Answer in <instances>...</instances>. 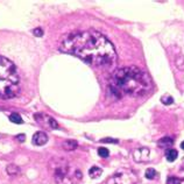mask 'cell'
I'll return each instance as SVG.
<instances>
[{"label":"cell","instance_id":"6da1fadb","mask_svg":"<svg viewBox=\"0 0 184 184\" xmlns=\"http://www.w3.org/2000/svg\"><path fill=\"white\" fill-rule=\"evenodd\" d=\"M60 49L98 68H110L117 61L113 44L96 31L68 34L62 38Z\"/></svg>","mask_w":184,"mask_h":184},{"label":"cell","instance_id":"7a4b0ae2","mask_svg":"<svg viewBox=\"0 0 184 184\" xmlns=\"http://www.w3.org/2000/svg\"><path fill=\"white\" fill-rule=\"evenodd\" d=\"M152 86L153 83L149 75L133 65L115 70L110 80V92L117 99L123 96H145L150 91Z\"/></svg>","mask_w":184,"mask_h":184},{"label":"cell","instance_id":"3957f363","mask_svg":"<svg viewBox=\"0 0 184 184\" xmlns=\"http://www.w3.org/2000/svg\"><path fill=\"white\" fill-rule=\"evenodd\" d=\"M20 90V78L14 63L0 56V96L12 98Z\"/></svg>","mask_w":184,"mask_h":184},{"label":"cell","instance_id":"277c9868","mask_svg":"<svg viewBox=\"0 0 184 184\" xmlns=\"http://www.w3.org/2000/svg\"><path fill=\"white\" fill-rule=\"evenodd\" d=\"M49 169L54 176L55 181L58 184H74L72 178L76 177L71 175L70 164L62 159H53L49 162Z\"/></svg>","mask_w":184,"mask_h":184},{"label":"cell","instance_id":"5b68a950","mask_svg":"<svg viewBox=\"0 0 184 184\" xmlns=\"http://www.w3.org/2000/svg\"><path fill=\"white\" fill-rule=\"evenodd\" d=\"M138 175L132 169H120L107 179V184H136Z\"/></svg>","mask_w":184,"mask_h":184},{"label":"cell","instance_id":"8992f818","mask_svg":"<svg viewBox=\"0 0 184 184\" xmlns=\"http://www.w3.org/2000/svg\"><path fill=\"white\" fill-rule=\"evenodd\" d=\"M149 153L150 150L146 148V147H141V148H138L134 150V160L136 162H147L149 160Z\"/></svg>","mask_w":184,"mask_h":184},{"label":"cell","instance_id":"52a82bcc","mask_svg":"<svg viewBox=\"0 0 184 184\" xmlns=\"http://www.w3.org/2000/svg\"><path fill=\"white\" fill-rule=\"evenodd\" d=\"M31 142H33V145H36V146H43L48 142V135L44 132H36L33 135Z\"/></svg>","mask_w":184,"mask_h":184},{"label":"cell","instance_id":"ba28073f","mask_svg":"<svg viewBox=\"0 0 184 184\" xmlns=\"http://www.w3.org/2000/svg\"><path fill=\"white\" fill-rule=\"evenodd\" d=\"M77 146H78V143L75 140H65L63 142V148L65 150H74V149L77 148Z\"/></svg>","mask_w":184,"mask_h":184},{"label":"cell","instance_id":"9c48e42d","mask_svg":"<svg viewBox=\"0 0 184 184\" xmlns=\"http://www.w3.org/2000/svg\"><path fill=\"white\" fill-rule=\"evenodd\" d=\"M177 156H178V153L176 149H169L166 153V157L169 162H174L177 159Z\"/></svg>","mask_w":184,"mask_h":184},{"label":"cell","instance_id":"30bf717a","mask_svg":"<svg viewBox=\"0 0 184 184\" xmlns=\"http://www.w3.org/2000/svg\"><path fill=\"white\" fill-rule=\"evenodd\" d=\"M101 172H103V170H101L99 167H96V166H93V167L90 168V170H89V175L91 176V178L99 177L100 175H101Z\"/></svg>","mask_w":184,"mask_h":184},{"label":"cell","instance_id":"8fae6325","mask_svg":"<svg viewBox=\"0 0 184 184\" xmlns=\"http://www.w3.org/2000/svg\"><path fill=\"white\" fill-rule=\"evenodd\" d=\"M174 143L172 139L171 138H162L160 141H159V145L161 147H171Z\"/></svg>","mask_w":184,"mask_h":184},{"label":"cell","instance_id":"7c38bea8","mask_svg":"<svg viewBox=\"0 0 184 184\" xmlns=\"http://www.w3.org/2000/svg\"><path fill=\"white\" fill-rule=\"evenodd\" d=\"M9 120L14 123H23L21 115L18 114V113H12V114L9 115Z\"/></svg>","mask_w":184,"mask_h":184},{"label":"cell","instance_id":"4fadbf2b","mask_svg":"<svg viewBox=\"0 0 184 184\" xmlns=\"http://www.w3.org/2000/svg\"><path fill=\"white\" fill-rule=\"evenodd\" d=\"M161 101L162 104H164V105H171L174 103V98L170 94H163L161 97Z\"/></svg>","mask_w":184,"mask_h":184},{"label":"cell","instance_id":"5bb4252c","mask_svg":"<svg viewBox=\"0 0 184 184\" xmlns=\"http://www.w3.org/2000/svg\"><path fill=\"white\" fill-rule=\"evenodd\" d=\"M6 170H7V172L9 174V175H18V174L20 172V169H19V167H16V166H14V164L8 166Z\"/></svg>","mask_w":184,"mask_h":184},{"label":"cell","instance_id":"9a60e30c","mask_svg":"<svg viewBox=\"0 0 184 184\" xmlns=\"http://www.w3.org/2000/svg\"><path fill=\"white\" fill-rule=\"evenodd\" d=\"M157 175V172H156V170L153 168H148L146 170V177L148 179H154L155 177Z\"/></svg>","mask_w":184,"mask_h":184},{"label":"cell","instance_id":"2e32d148","mask_svg":"<svg viewBox=\"0 0 184 184\" xmlns=\"http://www.w3.org/2000/svg\"><path fill=\"white\" fill-rule=\"evenodd\" d=\"M98 155L103 159H106L108 155H110V152H108L107 148H104V147H100L98 149Z\"/></svg>","mask_w":184,"mask_h":184},{"label":"cell","instance_id":"e0dca14e","mask_svg":"<svg viewBox=\"0 0 184 184\" xmlns=\"http://www.w3.org/2000/svg\"><path fill=\"white\" fill-rule=\"evenodd\" d=\"M47 123H48V126H50L51 128H57V127H58V125L55 121V119H53L51 117H48V115H47Z\"/></svg>","mask_w":184,"mask_h":184},{"label":"cell","instance_id":"ac0fdd59","mask_svg":"<svg viewBox=\"0 0 184 184\" xmlns=\"http://www.w3.org/2000/svg\"><path fill=\"white\" fill-rule=\"evenodd\" d=\"M183 179H179V178H176V177H169L167 179V184H181Z\"/></svg>","mask_w":184,"mask_h":184},{"label":"cell","instance_id":"d6986e66","mask_svg":"<svg viewBox=\"0 0 184 184\" xmlns=\"http://www.w3.org/2000/svg\"><path fill=\"white\" fill-rule=\"evenodd\" d=\"M33 33H34L35 36H42V35H43V31H42L41 28H35V29L33 31Z\"/></svg>","mask_w":184,"mask_h":184},{"label":"cell","instance_id":"ffe728a7","mask_svg":"<svg viewBox=\"0 0 184 184\" xmlns=\"http://www.w3.org/2000/svg\"><path fill=\"white\" fill-rule=\"evenodd\" d=\"M101 142H112V143H118V140L115 139H103Z\"/></svg>","mask_w":184,"mask_h":184},{"label":"cell","instance_id":"44dd1931","mask_svg":"<svg viewBox=\"0 0 184 184\" xmlns=\"http://www.w3.org/2000/svg\"><path fill=\"white\" fill-rule=\"evenodd\" d=\"M16 139H18L19 141L23 142V141H25V134H20V135H18V136H16Z\"/></svg>","mask_w":184,"mask_h":184},{"label":"cell","instance_id":"7402d4cb","mask_svg":"<svg viewBox=\"0 0 184 184\" xmlns=\"http://www.w3.org/2000/svg\"><path fill=\"white\" fill-rule=\"evenodd\" d=\"M181 147H182V149H184V141L182 142V143H181Z\"/></svg>","mask_w":184,"mask_h":184},{"label":"cell","instance_id":"603a6c76","mask_svg":"<svg viewBox=\"0 0 184 184\" xmlns=\"http://www.w3.org/2000/svg\"><path fill=\"white\" fill-rule=\"evenodd\" d=\"M183 169H184V160H183Z\"/></svg>","mask_w":184,"mask_h":184}]
</instances>
